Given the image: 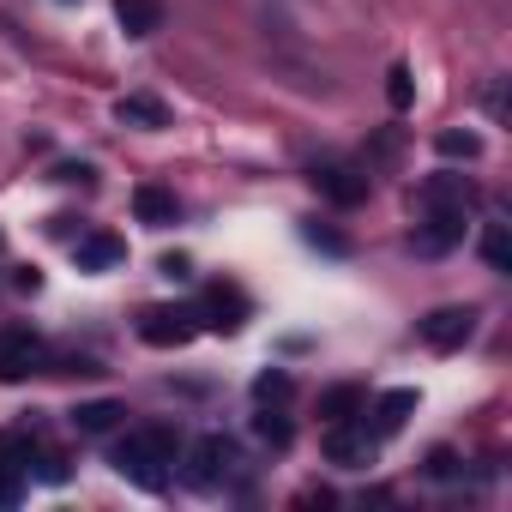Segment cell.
Masks as SVG:
<instances>
[{"instance_id": "d4e9b609", "label": "cell", "mask_w": 512, "mask_h": 512, "mask_svg": "<svg viewBox=\"0 0 512 512\" xmlns=\"http://www.w3.org/2000/svg\"><path fill=\"white\" fill-rule=\"evenodd\" d=\"M452 470H458V458H452L446 446H440V452H428V476H452Z\"/></svg>"}, {"instance_id": "d6986e66", "label": "cell", "mask_w": 512, "mask_h": 512, "mask_svg": "<svg viewBox=\"0 0 512 512\" xmlns=\"http://www.w3.org/2000/svg\"><path fill=\"white\" fill-rule=\"evenodd\" d=\"M482 260H488L494 272H512V247H506V223H488V229H482Z\"/></svg>"}, {"instance_id": "8992f818", "label": "cell", "mask_w": 512, "mask_h": 512, "mask_svg": "<svg viewBox=\"0 0 512 512\" xmlns=\"http://www.w3.org/2000/svg\"><path fill=\"white\" fill-rule=\"evenodd\" d=\"M193 332H199L193 308H151V314L139 320V338H145L151 350H181Z\"/></svg>"}, {"instance_id": "277c9868", "label": "cell", "mask_w": 512, "mask_h": 512, "mask_svg": "<svg viewBox=\"0 0 512 512\" xmlns=\"http://www.w3.org/2000/svg\"><path fill=\"white\" fill-rule=\"evenodd\" d=\"M464 241V205H422V223H416V253L422 260H440Z\"/></svg>"}, {"instance_id": "2e32d148", "label": "cell", "mask_w": 512, "mask_h": 512, "mask_svg": "<svg viewBox=\"0 0 512 512\" xmlns=\"http://www.w3.org/2000/svg\"><path fill=\"white\" fill-rule=\"evenodd\" d=\"M368 410V392L362 386H332L326 398H320V422H350V416H362Z\"/></svg>"}, {"instance_id": "52a82bcc", "label": "cell", "mask_w": 512, "mask_h": 512, "mask_svg": "<svg viewBox=\"0 0 512 512\" xmlns=\"http://www.w3.org/2000/svg\"><path fill=\"white\" fill-rule=\"evenodd\" d=\"M416 332H422L428 350H464L470 332H476V314H470V308H434Z\"/></svg>"}, {"instance_id": "5bb4252c", "label": "cell", "mask_w": 512, "mask_h": 512, "mask_svg": "<svg viewBox=\"0 0 512 512\" xmlns=\"http://www.w3.org/2000/svg\"><path fill=\"white\" fill-rule=\"evenodd\" d=\"M25 446L19 440H0V506H13L19 494H25Z\"/></svg>"}, {"instance_id": "30bf717a", "label": "cell", "mask_w": 512, "mask_h": 512, "mask_svg": "<svg viewBox=\"0 0 512 512\" xmlns=\"http://www.w3.org/2000/svg\"><path fill=\"white\" fill-rule=\"evenodd\" d=\"M241 314H247V302H241L235 290H205V302L193 308V320H199V326H217V332H235Z\"/></svg>"}, {"instance_id": "3957f363", "label": "cell", "mask_w": 512, "mask_h": 512, "mask_svg": "<svg viewBox=\"0 0 512 512\" xmlns=\"http://www.w3.org/2000/svg\"><path fill=\"white\" fill-rule=\"evenodd\" d=\"M374 452H380V434L368 428V410H362V416H350V422H326V458H332V464L362 470Z\"/></svg>"}, {"instance_id": "7402d4cb", "label": "cell", "mask_w": 512, "mask_h": 512, "mask_svg": "<svg viewBox=\"0 0 512 512\" xmlns=\"http://www.w3.org/2000/svg\"><path fill=\"white\" fill-rule=\"evenodd\" d=\"M253 398H260V404H284V398H290V374H284V368L260 374V380H253Z\"/></svg>"}, {"instance_id": "7c38bea8", "label": "cell", "mask_w": 512, "mask_h": 512, "mask_svg": "<svg viewBox=\"0 0 512 512\" xmlns=\"http://www.w3.org/2000/svg\"><path fill=\"white\" fill-rule=\"evenodd\" d=\"M115 19L127 37H151L163 31V0H115Z\"/></svg>"}, {"instance_id": "ac0fdd59", "label": "cell", "mask_w": 512, "mask_h": 512, "mask_svg": "<svg viewBox=\"0 0 512 512\" xmlns=\"http://www.w3.org/2000/svg\"><path fill=\"white\" fill-rule=\"evenodd\" d=\"M121 416H127V410H121L115 398H97V404H79V410H73V428H79V434H103V428H115Z\"/></svg>"}, {"instance_id": "603a6c76", "label": "cell", "mask_w": 512, "mask_h": 512, "mask_svg": "<svg viewBox=\"0 0 512 512\" xmlns=\"http://www.w3.org/2000/svg\"><path fill=\"white\" fill-rule=\"evenodd\" d=\"M386 97H392V109H410V97H416V85H410V67H392V85H386Z\"/></svg>"}, {"instance_id": "8fae6325", "label": "cell", "mask_w": 512, "mask_h": 512, "mask_svg": "<svg viewBox=\"0 0 512 512\" xmlns=\"http://www.w3.org/2000/svg\"><path fill=\"white\" fill-rule=\"evenodd\" d=\"M73 260H79V272L121 266V260H127V241H121V235H85V241L73 247Z\"/></svg>"}, {"instance_id": "ba28073f", "label": "cell", "mask_w": 512, "mask_h": 512, "mask_svg": "<svg viewBox=\"0 0 512 512\" xmlns=\"http://www.w3.org/2000/svg\"><path fill=\"white\" fill-rule=\"evenodd\" d=\"M31 362H37V332H25V326H7V332H0V380H19V374H31Z\"/></svg>"}, {"instance_id": "5b68a950", "label": "cell", "mask_w": 512, "mask_h": 512, "mask_svg": "<svg viewBox=\"0 0 512 512\" xmlns=\"http://www.w3.org/2000/svg\"><path fill=\"white\" fill-rule=\"evenodd\" d=\"M308 181L320 187V199H332V205H344V211L368 199V175H362L356 163H338V157L314 163V169H308Z\"/></svg>"}, {"instance_id": "4fadbf2b", "label": "cell", "mask_w": 512, "mask_h": 512, "mask_svg": "<svg viewBox=\"0 0 512 512\" xmlns=\"http://www.w3.org/2000/svg\"><path fill=\"white\" fill-rule=\"evenodd\" d=\"M133 211H139V223H151V229H169V223H175V193L145 181V187L133 193Z\"/></svg>"}, {"instance_id": "cb8c5ba5", "label": "cell", "mask_w": 512, "mask_h": 512, "mask_svg": "<svg viewBox=\"0 0 512 512\" xmlns=\"http://www.w3.org/2000/svg\"><path fill=\"white\" fill-rule=\"evenodd\" d=\"M302 235H308V241H314V247H326V253H350V241H344V235H338V229H320V223H308V229H302Z\"/></svg>"}, {"instance_id": "9c48e42d", "label": "cell", "mask_w": 512, "mask_h": 512, "mask_svg": "<svg viewBox=\"0 0 512 512\" xmlns=\"http://www.w3.org/2000/svg\"><path fill=\"white\" fill-rule=\"evenodd\" d=\"M416 404H422V398H416V386H398V392H386V398L374 404V422H368V428H374L380 440H392V434L416 416Z\"/></svg>"}, {"instance_id": "ffe728a7", "label": "cell", "mask_w": 512, "mask_h": 512, "mask_svg": "<svg viewBox=\"0 0 512 512\" xmlns=\"http://www.w3.org/2000/svg\"><path fill=\"white\" fill-rule=\"evenodd\" d=\"M253 428H260V440H266V446H290V422H284V410H272V404H260Z\"/></svg>"}, {"instance_id": "6da1fadb", "label": "cell", "mask_w": 512, "mask_h": 512, "mask_svg": "<svg viewBox=\"0 0 512 512\" xmlns=\"http://www.w3.org/2000/svg\"><path fill=\"white\" fill-rule=\"evenodd\" d=\"M175 458H181V434L169 422H139L115 440V470L133 488H163L175 476Z\"/></svg>"}, {"instance_id": "e0dca14e", "label": "cell", "mask_w": 512, "mask_h": 512, "mask_svg": "<svg viewBox=\"0 0 512 512\" xmlns=\"http://www.w3.org/2000/svg\"><path fill=\"white\" fill-rule=\"evenodd\" d=\"M115 115H121L127 127H169V109H163L157 97H121Z\"/></svg>"}, {"instance_id": "484cf974", "label": "cell", "mask_w": 512, "mask_h": 512, "mask_svg": "<svg viewBox=\"0 0 512 512\" xmlns=\"http://www.w3.org/2000/svg\"><path fill=\"white\" fill-rule=\"evenodd\" d=\"M488 115H494V121L506 115V79H494V91H488Z\"/></svg>"}, {"instance_id": "9a60e30c", "label": "cell", "mask_w": 512, "mask_h": 512, "mask_svg": "<svg viewBox=\"0 0 512 512\" xmlns=\"http://www.w3.org/2000/svg\"><path fill=\"white\" fill-rule=\"evenodd\" d=\"M416 205H470V181L464 175H428Z\"/></svg>"}, {"instance_id": "44dd1931", "label": "cell", "mask_w": 512, "mask_h": 512, "mask_svg": "<svg viewBox=\"0 0 512 512\" xmlns=\"http://www.w3.org/2000/svg\"><path fill=\"white\" fill-rule=\"evenodd\" d=\"M434 151H440V157H464V163H470V157L482 151V139H476V133H458V127H452V133H440V139H434Z\"/></svg>"}, {"instance_id": "7a4b0ae2", "label": "cell", "mask_w": 512, "mask_h": 512, "mask_svg": "<svg viewBox=\"0 0 512 512\" xmlns=\"http://www.w3.org/2000/svg\"><path fill=\"white\" fill-rule=\"evenodd\" d=\"M175 464H181L187 488L211 494V488H223V482L235 476V440H229V434H199V440H193Z\"/></svg>"}]
</instances>
